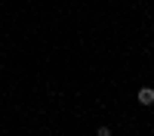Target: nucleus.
I'll use <instances>...</instances> for the list:
<instances>
[{
  "mask_svg": "<svg viewBox=\"0 0 154 136\" xmlns=\"http://www.w3.org/2000/svg\"><path fill=\"white\" fill-rule=\"evenodd\" d=\"M139 102L142 105H154V90L151 87H142V90H139Z\"/></svg>",
  "mask_w": 154,
  "mask_h": 136,
  "instance_id": "nucleus-1",
  "label": "nucleus"
},
{
  "mask_svg": "<svg viewBox=\"0 0 154 136\" xmlns=\"http://www.w3.org/2000/svg\"><path fill=\"white\" fill-rule=\"evenodd\" d=\"M96 136H111V127H105V124H102V127L96 130Z\"/></svg>",
  "mask_w": 154,
  "mask_h": 136,
  "instance_id": "nucleus-2",
  "label": "nucleus"
}]
</instances>
